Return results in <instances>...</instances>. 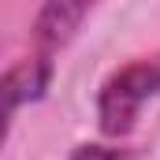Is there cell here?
Returning a JSON list of instances; mask_svg holds the SVG:
<instances>
[{
	"instance_id": "1",
	"label": "cell",
	"mask_w": 160,
	"mask_h": 160,
	"mask_svg": "<svg viewBox=\"0 0 160 160\" xmlns=\"http://www.w3.org/2000/svg\"><path fill=\"white\" fill-rule=\"evenodd\" d=\"M160 93V60L145 56V60H134L127 63L123 71H116L112 78L101 86V97H97V119L101 130L108 138H123L134 130V119L142 112L145 101H153Z\"/></svg>"
},
{
	"instance_id": "2",
	"label": "cell",
	"mask_w": 160,
	"mask_h": 160,
	"mask_svg": "<svg viewBox=\"0 0 160 160\" xmlns=\"http://www.w3.org/2000/svg\"><path fill=\"white\" fill-rule=\"evenodd\" d=\"M48 78H52V63H48L45 56L19 60V63L0 78V145H4V138H8V127L15 119V112H19L22 104L45 97Z\"/></svg>"
},
{
	"instance_id": "3",
	"label": "cell",
	"mask_w": 160,
	"mask_h": 160,
	"mask_svg": "<svg viewBox=\"0 0 160 160\" xmlns=\"http://www.w3.org/2000/svg\"><path fill=\"white\" fill-rule=\"evenodd\" d=\"M97 0H45L34 22V38L41 48H63L67 41L78 34L86 15L93 11Z\"/></svg>"
}]
</instances>
